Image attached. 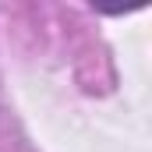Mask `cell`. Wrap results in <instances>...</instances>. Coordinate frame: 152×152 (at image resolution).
Masks as SVG:
<instances>
[]
</instances>
